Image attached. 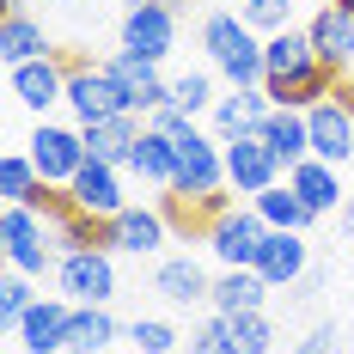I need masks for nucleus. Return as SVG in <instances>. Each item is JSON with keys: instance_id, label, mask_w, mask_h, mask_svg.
Segmentation results:
<instances>
[{"instance_id": "7ed1b4c3", "label": "nucleus", "mask_w": 354, "mask_h": 354, "mask_svg": "<svg viewBox=\"0 0 354 354\" xmlns=\"http://www.w3.org/2000/svg\"><path fill=\"white\" fill-rule=\"evenodd\" d=\"M0 245H6V263L19 269V275H43V269H55L62 263V245H55V226H49V214L43 208H6L0 214Z\"/></svg>"}, {"instance_id": "cd10ccee", "label": "nucleus", "mask_w": 354, "mask_h": 354, "mask_svg": "<svg viewBox=\"0 0 354 354\" xmlns=\"http://www.w3.org/2000/svg\"><path fill=\"white\" fill-rule=\"evenodd\" d=\"M122 330L110 318V306H73V324H68V354H104Z\"/></svg>"}, {"instance_id": "f704fd0d", "label": "nucleus", "mask_w": 354, "mask_h": 354, "mask_svg": "<svg viewBox=\"0 0 354 354\" xmlns=\"http://www.w3.org/2000/svg\"><path fill=\"white\" fill-rule=\"evenodd\" d=\"M336 342H342V336H336L330 324H318V330H312V336H306V342H299V348H293V354H330V348H336Z\"/></svg>"}, {"instance_id": "6e6552de", "label": "nucleus", "mask_w": 354, "mask_h": 354, "mask_svg": "<svg viewBox=\"0 0 354 354\" xmlns=\"http://www.w3.org/2000/svg\"><path fill=\"white\" fill-rule=\"evenodd\" d=\"M68 110L73 122L86 129V122H104V116H122L129 98H122V86L110 80V68H92V62H73L68 68Z\"/></svg>"}, {"instance_id": "0eeeda50", "label": "nucleus", "mask_w": 354, "mask_h": 354, "mask_svg": "<svg viewBox=\"0 0 354 354\" xmlns=\"http://www.w3.org/2000/svg\"><path fill=\"white\" fill-rule=\"evenodd\" d=\"M68 68H73V62H62V55L49 49V55H37V62H19V68H6V92H12L25 110L49 116L55 104H68Z\"/></svg>"}, {"instance_id": "58836bf2", "label": "nucleus", "mask_w": 354, "mask_h": 354, "mask_svg": "<svg viewBox=\"0 0 354 354\" xmlns=\"http://www.w3.org/2000/svg\"><path fill=\"white\" fill-rule=\"evenodd\" d=\"M336 6H342V12H354V0H336Z\"/></svg>"}, {"instance_id": "9b49d317", "label": "nucleus", "mask_w": 354, "mask_h": 354, "mask_svg": "<svg viewBox=\"0 0 354 354\" xmlns=\"http://www.w3.org/2000/svg\"><path fill=\"white\" fill-rule=\"evenodd\" d=\"M269 110H275V98H269L263 86H226V92L214 98L208 122H214V135H220V141H239V135H263Z\"/></svg>"}, {"instance_id": "393cba45", "label": "nucleus", "mask_w": 354, "mask_h": 354, "mask_svg": "<svg viewBox=\"0 0 354 354\" xmlns=\"http://www.w3.org/2000/svg\"><path fill=\"white\" fill-rule=\"evenodd\" d=\"M129 171L141 177V183H159V189H171V177H177V147H171V135L147 122L141 141H135V153H129Z\"/></svg>"}, {"instance_id": "72a5a7b5", "label": "nucleus", "mask_w": 354, "mask_h": 354, "mask_svg": "<svg viewBox=\"0 0 354 354\" xmlns=\"http://www.w3.org/2000/svg\"><path fill=\"white\" fill-rule=\"evenodd\" d=\"M189 348H196V354H226V318L214 312L208 324H196V336H189Z\"/></svg>"}, {"instance_id": "473e14b6", "label": "nucleus", "mask_w": 354, "mask_h": 354, "mask_svg": "<svg viewBox=\"0 0 354 354\" xmlns=\"http://www.w3.org/2000/svg\"><path fill=\"white\" fill-rule=\"evenodd\" d=\"M239 19H245L250 31H287V25H293V0H245V6H239Z\"/></svg>"}, {"instance_id": "a878e982", "label": "nucleus", "mask_w": 354, "mask_h": 354, "mask_svg": "<svg viewBox=\"0 0 354 354\" xmlns=\"http://www.w3.org/2000/svg\"><path fill=\"white\" fill-rule=\"evenodd\" d=\"M37 55H49V37H43V25H37L25 6H12L0 19V62L19 68V62H37Z\"/></svg>"}, {"instance_id": "c756f323", "label": "nucleus", "mask_w": 354, "mask_h": 354, "mask_svg": "<svg viewBox=\"0 0 354 354\" xmlns=\"http://www.w3.org/2000/svg\"><path fill=\"white\" fill-rule=\"evenodd\" d=\"M214 98H220V92H214L208 73H177V80H171V104L183 110V116H208Z\"/></svg>"}, {"instance_id": "b1692460", "label": "nucleus", "mask_w": 354, "mask_h": 354, "mask_svg": "<svg viewBox=\"0 0 354 354\" xmlns=\"http://www.w3.org/2000/svg\"><path fill=\"white\" fill-rule=\"evenodd\" d=\"M0 196H6V208H43L49 202V183H43V171L31 165L25 147H12L0 159Z\"/></svg>"}, {"instance_id": "ea45409f", "label": "nucleus", "mask_w": 354, "mask_h": 354, "mask_svg": "<svg viewBox=\"0 0 354 354\" xmlns=\"http://www.w3.org/2000/svg\"><path fill=\"white\" fill-rule=\"evenodd\" d=\"M189 354H196V348H189Z\"/></svg>"}, {"instance_id": "20e7f679", "label": "nucleus", "mask_w": 354, "mask_h": 354, "mask_svg": "<svg viewBox=\"0 0 354 354\" xmlns=\"http://www.w3.org/2000/svg\"><path fill=\"white\" fill-rule=\"evenodd\" d=\"M25 153H31V165L43 171L49 189H68L73 177H80V165L92 159V153H86V129H80V122H49V116H37Z\"/></svg>"}, {"instance_id": "aec40b11", "label": "nucleus", "mask_w": 354, "mask_h": 354, "mask_svg": "<svg viewBox=\"0 0 354 354\" xmlns=\"http://www.w3.org/2000/svg\"><path fill=\"white\" fill-rule=\"evenodd\" d=\"M287 183L299 189V202L318 214V220L324 214H342V177H336L330 159H299V165L287 171Z\"/></svg>"}, {"instance_id": "412c9836", "label": "nucleus", "mask_w": 354, "mask_h": 354, "mask_svg": "<svg viewBox=\"0 0 354 354\" xmlns=\"http://www.w3.org/2000/svg\"><path fill=\"white\" fill-rule=\"evenodd\" d=\"M269 293H275V287L263 281L257 269H220V275H214V299H208V306L220 312V318H239V312H263Z\"/></svg>"}, {"instance_id": "f3484780", "label": "nucleus", "mask_w": 354, "mask_h": 354, "mask_svg": "<svg viewBox=\"0 0 354 354\" xmlns=\"http://www.w3.org/2000/svg\"><path fill=\"white\" fill-rule=\"evenodd\" d=\"M165 208H122L116 220H104V245L122 250V257H153L165 245Z\"/></svg>"}, {"instance_id": "6ab92c4d", "label": "nucleus", "mask_w": 354, "mask_h": 354, "mask_svg": "<svg viewBox=\"0 0 354 354\" xmlns=\"http://www.w3.org/2000/svg\"><path fill=\"white\" fill-rule=\"evenodd\" d=\"M141 110H122V116H104V122H86V153L104 159V165H129V153L141 141Z\"/></svg>"}, {"instance_id": "a211bd4d", "label": "nucleus", "mask_w": 354, "mask_h": 354, "mask_svg": "<svg viewBox=\"0 0 354 354\" xmlns=\"http://www.w3.org/2000/svg\"><path fill=\"white\" fill-rule=\"evenodd\" d=\"M306 37H312V49H318V62L330 73H348L354 68V12H342L336 0L306 25Z\"/></svg>"}, {"instance_id": "9d476101", "label": "nucleus", "mask_w": 354, "mask_h": 354, "mask_svg": "<svg viewBox=\"0 0 354 354\" xmlns=\"http://www.w3.org/2000/svg\"><path fill=\"white\" fill-rule=\"evenodd\" d=\"M122 171L129 165H104V159H86L80 177L68 183V202L80 214H92V220H116V214L129 208V196H122Z\"/></svg>"}, {"instance_id": "4be33fe9", "label": "nucleus", "mask_w": 354, "mask_h": 354, "mask_svg": "<svg viewBox=\"0 0 354 354\" xmlns=\"http://www.w3.org/2000/svg\"><path fill=\"white\" fill-rule=\"evenodd\" d=\"M153 287H159L171 306H202V299H214V281H208V269H202L196 257H165V263L153 269Z\"/></svg>"}, {"instance_id": "2f4dec72", "label": "nucleus", "mask_w": 354, "mask_h": 354, "mask_svg": "<svg viewBox=\"0 0 354 354\" xmlns=\"http://www.w3.org/2000/svg\"><path fill=\"white\" fill-rule=\"evenodd\" d=\"M31 306H37V287H31V275H19V269H12V275L0 281V324H6V330H19V318H25Z\"/></svg>"}, {"instance_id": "f257e3e1", "label": "nucleus", "mask_w": 354, "mask_h": 354, "mask_svg": "<svg viewBox=\"0 0 354 354\" xmlns=\"http://www.w3.org/2000/svg\"><path fill=\"white\" fill-rule=\"evenodd\" d=\"M336 86H342V73H330L318 62V49H312V37L306 31H275L263 43V92L275 98V104H293V110H312L318 98H336Z\"/></svg>"}, {"instance_id": "ddd939ff", "label": "nucleus", "mask_w": 354, "mask_h": 354, "mask_svg": "<svg viewBox=\"0 0 354 354\" xmlns=\"http://www.w3.org/2000/svg\"><path fill=\"white\" fill-rule=\"evenodd\" d=\"M110 80L122 86V98H129V110H141V116H153L159 104H171V80H159V62H141V55H129V49H116L104 62Z\"/></svg>"}, {"instance_id": "4c0bfd02", "label": "nucleus", "mask_w": 354, "mask_h": 354, "mask_svg": "<svg viewBox=\"0 0 354 354\" xmlns=\"http://www.w3.org/2000/svg\"><path fill=\"white\" fill-rule=\"evenodd\" d=\"M129 6H177V0H129Z\"/></svg>"}, {"instance_id": "c9c22d12", "label": "nucleus", "mask_w": 354, "mask_h": 354, "mask_svg": "<svg viewBox=\"0 0 354 354\" xmlns=\"http://www.w3.org/2000/svg\"><path fill=\"white\" fill-rule=\"evenodd\" d=\"M336 98H342V104L354 110V80H342V86H336Z\"/></svg>"}, {"instance_id": "dca6fc26", "label": "nucleus", "mask_w": 354, "mask_h": 354, "mask_svg": "<svg viewBox=\"0 0 354 354\" xmlns=\"http://www.w3.org/2000/svg\"><path fill=\"white\" fill-rule=\"evenodd\" d=\"M257 275L269 287H299L312 275V245H306V232H275V226H269V239L257 250Z\"/></svg>"}, {"instance_id": "423d86ee", "label": "nucleus", "mask_w": 354, "mask_h": 354, "mask_svg": "<svg viewBox=\"0 0 354 354\" xmlns=\"http://www.w3.org/2000/svg\"><path fill=\"white\" fill-rule=\"evenodd\" d=\"M269 239V226H263V214L250 208H220L208 220V250L220 257V269H257V250Z\"/></svg>"}, {"instance_id": "f03ea898", "label": "nucleus", "mask_w": 354, "mask_h": 354, "mask_svg": "<svg viewBox=\"0 0 354 354\" xmlns=\"http://www.w3.org/2000/svg\"><path fill=\"white\" fill-rule=\"evenodd\" d=\"M263 43L269 37H257L239 12H208L202 19V49H208L214 73L226 86H263Z\"/></svg>"}, {"instance_id": "39448f33", "label": "nucleus", "mask_w": 354, "mask_h": 354, "mask_svg": "<svg viewBox=\"0 0 354 354\" xmlns=\"http://www.w3.org/2000/svg\"><path fill=\"white\" fill-rule=\"evenodd\" d=\"M55 287H62V299H73V306H110V299H116V263H110V250L104 245L62 250Z\"/></svg>"}, {"instance_id": "5701e85b", "label": "nucleus", "mask_w": 354, "mask_h": 354, "mask_svg": "<svg viewBox=\"0 0 354 354\" xmlns=\"http://www.w3.org/2000/svg\"><path fill=\"white\" fill-rule=\"evenodd\" d=\"M263 141L275 147V159H281L287 171H293L299 159H312V129H306V110L275 104V110H269V122H263Z\"/></svg>"}, {"instance_id": "2eb2a0df", "label": "nucleus", "mask_w": 354, "mask_h": 354, "mask_svg": "<svg viewBox=\"0 0 354 354\" xmlns=\"http://www.w3.org/2000/svg\"><path fill=\"white\" fill-rule=\"evenodd\" d=\"M306 129H312V159H330V165L354 159V110L342 98H318L306 110Z\"/></svg>"}, {"instance_id": "e433bc0d", "label": "nucleus", "mask_w": 354, "mask_h": 354, "mask_svg": "<svg viewBox=\"0 0 354 354\" xmlns=\"http://www.w3.org/2000/svg\"><path fill=\"white\" fill-rule=\"evenodd\" d=\"M342 232L354 239V202H342Z\"/></svg>"}, {"instance_id": "f8f14e48", "label": "nucleus", "mask_w": 354, "mask_h": 354, "mask_svg": "<svg viewBox=\"0 0 354 354\" xmlns=\"http://www.w3.org/2000/svg\"><path fill=\"white\" fill-rule=\"evenodd\" d=\"M122 49L141 62H165L177 49V6H129L122 12Z\"/></svg>"}, {"instance_id": "c85d7f7f", "label": "nucleus", "mask_w": 354, "mask_h": 354, "mask_svg": "<svg viewBox=\"0 0 354 354\" xmlns=\"http://www.w3.org/2000/svg\"><path fill=\"white\" fill-rule=\"evenodd\" d=\"M275 348V324L263 312H239L226 318V354H269Z\"/></svg>"}, {"instance_id": "7c9ffc66", "label": "nucleus", "mask_w": 354, "mask_h": 354, "mask_svg": "<svg viewBox=\"0 0 354 354\" xmlns=\"http://www.w3.org/2000/svg\"><path fill=\"white\" fill-rule=\"evenodd\" d=\"M129 342H135V354H177L183 348V336L165 318H135L129 324Z\"/></svg>"}, {"instance_id": "1a4fd4ad", "label": "nucleus", "mask_w": 354, "mask_h": 354, "mask_svg": "<svg viewBox=\"0 0 354 354\" xmlns=\"http://www.w3.org/2000/svg\"><path fill=\"white\" fill-rule=\"evenodd\" d=\"M281 159H275V147L263 141V135H239V141H226V189L232 196H263L269 183H281Z\"/></svg>"}, {"instance_id": "4468645a", "label": "nucleus", "mask_w": 354, "mask_h": 354, "mask_svg": "<svg viewBox=\"0 0 354 354\" xmlns=\"http://www.w3.org/2000/svg\"><path fill=\"white\" fill-rule=\"evenodd\" d=\"M68 324H73V299H43L37 293V306L19 318V348L25 354H68Z\"/></svg>"}, {"instance_id": "bb28decb", "label": "nucleus", "mask_w": 354, "mask_h": 354, "mask_svg": "<svg viewBox=\"0 0 354 354\" xmlns=\"http://www.w3.org/2000/svg\"><path fill=\"white\" fill-rule=\"evenodd\" d=\"M250 208L263 214V226H275V232H306V226L318 220V214L299 202V189H293V183H269L263 196H250Z\"/></svg>"}]
</instances>
